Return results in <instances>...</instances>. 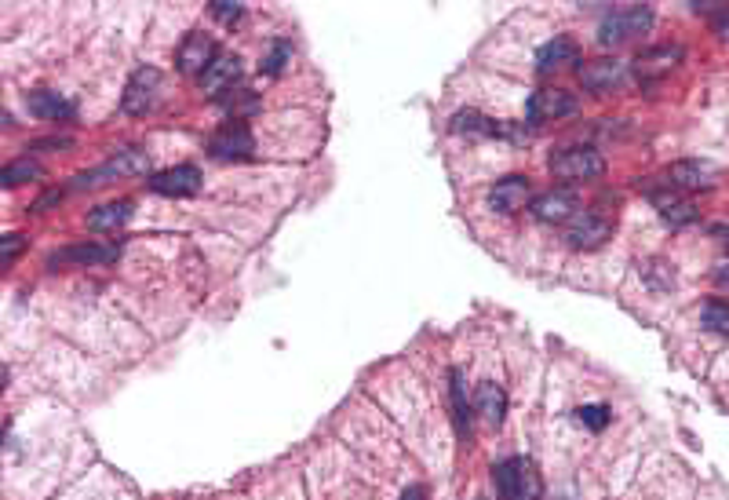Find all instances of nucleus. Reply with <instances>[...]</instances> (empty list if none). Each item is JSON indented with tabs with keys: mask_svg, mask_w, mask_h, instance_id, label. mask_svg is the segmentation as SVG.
Instances as JSON below:
<instances>
[{
	"mask_svg": "<svg viewBox=\"0 0 729 500\" xmlns=\"http://www.w3.org/2000/svg\"><path fill=\"white\" fill-rule=\"evenodd\" d=\"M576 77H580V84H584L587 92H613V88H620V84L631 77V63H624V59H591V63H580L576 66Z\"/></svg>",
	"mask_w": 729,
	"mask_h": 500,
	"instance_id": "nucleus-8",
	"label": "nucleus"
},
{
	"mask_svg": "<svg viewBox=\"0 0 729 500\" xmlns=\"http://www.w3.org/2000/svg\"><path fill=\"white\" fill-rule=\"evenodd\" d=\"M704 11H708V19H711V30L729 41V4H715V8H704Z\"/></svg>",
	"mask_w": 729,
	"mask_h": 500,
	"instance_id": "nucleus-29",
	"label": "nucleus"
},
{
	"mask_svg": "<svg viewBox=\"0 0 729 500\" xmlns=\"http://www.w3.org/2000/svg\"><path fill=\"white\" fill-rule=\"evenodd\" d=\"M653 205H657L660 216L668 219L671 227H686V223L697 219V209H693L678 190H671V194H657V190H653Z\"/></svg>",
	"mask_w": 729,
	"mask_h": 500,
	"instance_id": "nucleus-23",
	"label": "nucleus"
},
{
	"mask_svg": "<svg viewBox=\"0 0 729 500\" xmlns=\"http://www.w3.org/2000/svg\"><path fill=\"white\" fill-rule=\"evenodd\" d=\"M700 322L708 325L711 333L729 336V300H708L700 307Z\"/></svg>",
	"mask_w": 729,
	"mask_h": 500,
	"instance_id": "nucleus-26",
	"label": "nucleus"
},
{
	"mask_svg": "<svg viewBox=\"0 0 729 500\" xmlns=\"http://www.w3.org/2000/svg\"><path fill=\"white\" fill-rule=\"evenodd\" d=\"M132 219V201H110V205H99V209L88 212V230L95 234H117Z\"/></svg>",
	"mask_w": 729,
	"mask_h": 500,
	"instance_id": "nucleus-22",
	"label": "nucleus"
},
{
	"mask_svg": "<svg viewBox=\"0 0 729 500\" xmlns=\"http://www.w3.org/2000/svg\"><path fill=\"white\" fill-rule=\"evenodd\" d=\"M41 176V165L37 161H30V157H22V161H11V165H4V172H0V187H22V183H30V179Z\"/></svg>",
	"mask_w": 729,
	"mask_h": 500,
	"instance_id": "nucleus-24",
	"label": "nucleus"
},
{
	"mask_svg": "<svg viewBox=\"0 0 729 500\" xmlns=\"http://www.w3.org/2000/svg\"><path fill=\"white\" fill-rule=\"evenodd\" d=\"M715 285H719V289H729V260L715 263Z\"/></svg>",
	"mask_w": 729,
	"mask_h": 500,
	"instance_id": "nucleus-32",
	"label": "nucleus"
},
{
	"mask_svg": "<svg viewBox=\"0 0 729 500\" xmlns=\"http://www.w3.org/2000/svg\"><path fill=\"white\" fill-rule=\"evenodd\" d=\"M474 413H482L485 424L500 428V424H504V413H507V391L504 387L493 384V380L478 384V391H474Z\"/></svg>",
	"mask_w": 729,
	"mask_h": 500,
	"instance_id": "nucleus-21",
	"label": "nucleus"
},
{
	"mask_svg": "<svg viewBox=\"0 0 729 500\" xmlns=\"http://www.w3.org/2000/svg\"><path fill=\"white\" fill-rule=\"evenodd\" d=\"M19 249H22V238H19V234H8V238H0V263H4V267H11V263H15V256H19Z\"/></svg>",
	"mask_w": 729,
	"mask_h": 500,
	"instance_id": "nucleus-31",
	"label": "nucleus"
},
{
	"mask_svg": "<svg viewBox=\"0 0 729 500\" xmlns=\"http://www.w3.org/2000/svg\"><path fill=\"white\" fill-rule=\"evenodd\" d=\"M208 154L216 161H252L256 157V136H252L248 121H223L208 136Z\"/></svg>",
	"mask_w": 729,
	"mask_h": 500,
	"instance_id": "nucleus-5",
	"label": "nucleus"
},
{
	"mask_svg": "<svg viewBox=\"0 0 729 500\" xmlns=\"http://www.w3.org/2000/svg\"><path fill=\"white\" fill-rule=\"evenodd\" d=\"M573 63H580V44L573 37H555V41H547L536 52V70L540 73L562 70V66H573Z\"/></svg>",
	"mask_w": 729,
	"mask_h": 500,
	"instance_id": "nucleus-20",
	"label": "nucleus"
},
{
	"mask_svg": "<svg viewBox=\"0 0 729 500\" xmlns=\"http://www.w3.org/2000/svg\"><path fill=\"white\" fill-rule=\"evenodd\" d=\"M576 110H580V99L573 92H565V88H540V92H533L529 106H525V114H529L533 125H540V121H562V117H573Z\"/></svg>",
	"mask_w": 729,
	"mask_h": 500,
	"instance_id": "nucleus-10",
	"label": "nucleus"
},
{
	"mask_svg": "<svg viewBox=\"0 0 729 500\" xmlns=\"http://www.w3.org/2000/svg\"><path fill=\"white\" fill-rule=\"evenodd\" d=\"M529 212H533V219H540V223H555V227H565V223H573L576 212H580V198H576L569 187L547 190V194L533 198Z\"/></svg>",
	"mask_w": 729,
	"mask_h": 500,
	"instance_id": "nucleus-12",
	"label": "nucleus"
},
{
	"mask_svg": "<svg viewBox=\"0 0 729 500\" xmlns=\"http://www.w3.org/2000/svg\"><path fill=\"white\" fill-rule=\"evenodd\" d=\"M682 59H686V52H682L678 44H657V48H646V52L638 55L635 63H631V73H635L642 84L660 81V77H668Z\"/></svg>",
	"mask_w": 729,
	"mask_h": 500,
	"instance_id": "nucleus-14",
	"label": "nucleus"
},
{
	"mask_svg": "<svg viewBox=\"0 0 729 500\" xmlns=\"http://www.w3.org/2000/svg\"><path fill=\"white\" fill-rule=\"evenodd\" d=\"M161 70L157 66H139V70L128 77V84H124V95H121V110L124 114H150L157 106V99H161Z\"/></svg>",
	"mask_w": 729,
	"mask_h": 500,
	"instance_id": "nucleus-6",
	"label": "nucleus"
},
{
	"mask_svg": "<svg viewBox=\"0 0 729 500\" xmlns=\"http://www.w3.org/2000/svg\"><path fill=\"white\" fill-rule=\"evenodd\" d=\"M452 132H467V136H489V139H514L522 143L529 132L525 128H514L507 121H493V117L478 114V110H460L452 117Z\"/></svg>",
	"mask_w": 729,
	"mask_h": 500,
	"instance_id": "nucleus-15",
	"label": "nucleus"
},
{
	"mask_svg": "<svg viewBox=\"0 0 729 500\" xmlns=\"http://www.w3.org/2000/svg\"><path fill=\"white\" fill-rule=\"evenodd\" d=\"M613 238V219L602 216V212H576L573 223H565V241L573 245V249H598V245H606Z\"/></svg>",
	"mask_w": 729,
	"mask_h": 500,
	"instance_id": "nucleus-9",
	"label": "nucleus"
},
{
	"mask_svg": "<svg viewBox=\"0 0 729 500\" xmlns=\"http://www.w3.org/2000/svg\"><path fill=\"white\" fill-rule=\"evenodd\" d=\"M649 26H653V8L649 4H624V8H613L606 19L598 22V44L617 48V44L635 41L638 33H646Z\"/></svg>",
	"mask_w": 729,
	"mask_h": 500,
	"instance_id": "nucleus-2",
	"label": "nucleus"
},
{
	"mask_svg": "<svg viewBox=\"0 0 729 500\" xmlns=\"http://www.w3.org/2000/svg\"><path fill=\"white\" fill-rule=\"evenodd\" d=\"M241 59H237L234 52H219L216 59H212V66H208L205 73H201V92L205 95H230L234 92V84L241 81Z\"/></svg>",
	"mask_w": 729,
	"mask_h": 500,
	"instance_id": "nucleus-18",
	"label": "nucleus"
},
{
	"mask_svg": "<svg viewBox=\"0 0 729 500\" xmlns=\"http://www.w3.org/2000/svg\"><path fill=\"white\" fill-rule=\"evenodd\" d=\"M726 245H729V230H726Z\"/></svg>",
	"mask_w": 729,
	"mask_h": 500,
	"instance_id": "nucleus-34",
	"label": "nucleus"
},
{
	"mask_svg": "<svg viewBox=\"0 0 729 500\" xmlns=\"http://www.w3.org/2000/svg\"><path fill=\"white\" fill-rule=\"evenodd\" d=\"M288 55H292V44H288V41H274L270 55L263 59V70H267V73H281V66H285Z\"/></svg>",
	"mask_w": 729,
	"mask_h": 500,
	"instance_id": "nucleus-28",
	"label": "nucleus"
},
{
	"mask_svg": "<svg viewBox=\"0 0 729 500\" xmlns=\"http://www.w3.org/2000/svg\"><path fill=\"white\" fill-rule=\"evenodd\" d=\"M26 110H30L33 117H41V121H55V125L77 117V103L59 92H48V88H37V92L26 95Z\"/></svg>",
	"mask_w": 729,
	"mask_h": 500,
	"instance_id": "nucleus-19",
	"label": "nucleus"
},
{
	"mask_svg": "<svg viewBox=\"0 0 729 500\" xmlns=\"http://www.w3.org/2000/svg\"><path fill=\"white\" fill-rule=\"evenodd\" d=\"M664 183L668 190H678V194H693V190H711L719 183V168L708 165V161H675V165L664 168Z\"/></svg>",
	"mask_w": 729,
	"mask_h": 500,
	"instance_id": "nucleus-7",
	"label": "nucleus"
},
{
	"mask_svg": "<svg viewBox=\"0 0 729 500\" xmlns=\"http://www.w3.org/2000/svg\"><path fill=\"white\" fill-rule=\"evenodd\" d=\"M576 417L584 420L591 431H602L609 424V409L606 406H584V409H576Z\"/></svg>",
	"mask_w": 729,
	"mask_h": 500,
	"instance_id": "nucleus-27",
	"label": "nucleus"
},
{
	"mask_svg": "<svg viewBox=\"0 0 729 500\" xmlns=\"http://www.w3.org/2000/svg\"><path fill=\"white\" fill-rule=\"evenodd\" d=\"M489 205H493L500 216H514V212H522L533 205V187H529V179L525 176H504L489 190Z\"/></svg>",
	"mask_w": 729,
	"mask_h": 500,
	"instance_id": "nucleus-17",
	"label": "nucleus"
},
{
	"mask_svg": "<svg viewBox=\"0 0 729 500\" xmlns=\"http://www.w3.org/2000/svg\"><path fill=\"white\" fill-rule=\"evenodd\" d=\"M401 500H427V490L423 486H409V490L401 493Z\"/></svg>",
	"mask_w": 729,
	"mask_h": 500,
	"instance_id": "nucleus-33",
	"label": "nucleus"
},
{
	"mask_svg": "<svg viewBox=\"0 0 729 500\" xmlns=\"http://www.w3.org/2000/svg\"><path fill=\"white\" fill-rule=\"evenodd\" d=\"M219 55V44H216V37L212 33H205V30H197V33H190L183 44H179V55H175V63H179V70L183 73H201L212 66V59Z\"/></svg>",
	"mask_w": 729,
	"mask_h": 500,
	"instance_id": "nucleus-16",
	"label": "nucleus"
},
{
	"mask_svg": "<svg viewBox=\"0 0 729 500\" xmlns=\"http://www.w3.org/2000/svg\"><path fill=\"white\" fill-rule=\"evenodd\" d=\"M547 168L562 183H587V179L606 176V157L591 150V146H562V150L551 154Z\"/></svg>",
	"mask_w": 729,
	"mask_h": 500,
	"instance_id": "nucleus-3",
	"label": "nucleus"
},
{
	"mask_svg": "<svg viewBox=\"0 0 729 500\" xmlns=\"http://www.w3.org/2000/svg\"><path fill=\"white\" fill-rule=\"evenodd\" d=\"M452 417H456V431L460 438H471V406H467V398H463V380L460 373H452Z\"/></svg>",
	"mask_w": 729,
	"mask_h": 500,
	"instance_id": "nucleus-25",
	"label": "nucleus"
},
{
	"mask_svg": "<svg viewBox=\"0 0 729 500\" xmlns=\"http://www.w3.org/2000/svg\"><path fill=\"white\" fill-rule=\"evenodd\" d=\"M135 176H150V154L146 150H117L113 157H106L103 165L92 168L77 176L73 187H103V183H113V179H135Z\"/></svg>",
	"mask_w": 729,
	"mask_h": 500,
	"instance_id": "nucleus-4",
	"label": "nucleus"
},
{
	"mask_svg": "<svg viewBox=\"0 0 729 500\" xmlns=\"http://www.w3.org/2000/svg\"><path fill=\"white\" fill-rule=\"evenodd\" d=\"M212 15H216L219 22H237L245 15V8H241V4H230V0H216V4H212Z\"/></svg>",
	"mask_w": 729,
	"mask_h": 500,
	"instance_id": "nucleus-30",
	"label": "nucleus"
},
{
	"mask_svg": "<svg viewBox=\"0 0 729 500\" xmlns=\"http://www.w3.org/2000/svg\"><path fill=\"white\" fill-rule=\"evenodd\" d=\"M493 486L500 500H540L544 497V479L533 460L507 457L493 468Z\"/></svg>",
	"mask_w": 729,
	"mask_h": 500,
	"instance_id": "nucleus-1",
	"label": "nucleus"
},
{
	"mask_svg": "<svg viewBox=\"0 0 729 500\" xmlns=\"http://www.w3.org/2000/svg\"><path fill=\"white\" fill-rule=\"evenodd\" d=\"M121 256V245H103V241H81V245H66L52 252L48 263L52 267H106Z\"/></svg>",
	"mask_w": 729,
	"mask_h": 500,
	"instance_id": "nucleus-11",
	"label": "nucleus"
},
{
	"mask_svg": "<svg viewBox=\"0 0 729 500\" xmlns=\"http://www.w3.org/2000/svg\"><path fill=\"white\" fill-rule=\"evenodd\" d=\"M201 183L205 179H201V168L197 165H175L146 179V187L154 190V194H165V198H190V194L201 190Z\"/></svg>",
	"mask_w": 729,
	"mask_h": 500,
	"instance_id": "nucleus-13",
	"label": "nucleus"
}]
</instances>
